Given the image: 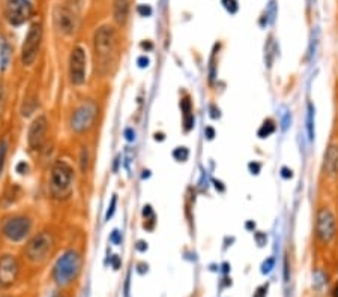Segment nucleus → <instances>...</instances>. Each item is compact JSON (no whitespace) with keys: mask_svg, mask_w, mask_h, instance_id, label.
I'll list each match as a JSON object with an SVG mask.
<instances>
[{"mask_svg":"<svg viewBox=\"0 0 338 297\" xmlns=\"http://www.w3.org/2000/svg\"><path fill=\"white\" fill-rule=\"evenodd\" d=\"M95 71L99 75H109L116 66L119 56V36L113 26H101L93 35Z\"/></svg>","mask_w":338,"mask_h":297,"instance_id":"nucleus-1","label":"nucleus"},{"mask_svg":"<svg viewBox=\"0 0 338 297\" xmlns=\"http://www.w3.org/2000/svg\"><path fill=\"white\" fill-rule=\"evenodd\" d=\"M72 167L65 161H56L51 168L50 179V192L56 200H66L72 194Z\"/></svg>","mask_w":338,"mask_h":297,"instance_id":"nucleus-2","label":"nucleus"},{"mask_svg":"<svg viewBox=\"0 0 338 297\" xmlns=\"http://www.w3.org/2000/svg\"><path fill=\"white\" fill-rule=\"evenodd\" d=\"M80 267H82L80 255L75 251H66L57 260V263L55 266V270H53L55 281L59 285H66V284L72 282L77 278V275H79Z\"/></svg>","mask_w":338,"mask_h":297,"instance_id":"nucleus-3","label":"nucleus"},{"mask_svg":"<svg viewBox=\"0 0 338 297\" xmlns=\"http://www.w3.org/2000/svg\"><path fill=\"white\" fill-rule=\"evenodd\" d=\"M98 117V107L92 101L83 102L71 117V129L74 132H87L93 128Z\"/></svg>","mask_w":338,"mask_h":297,"instance_id":"nucleus-4","label":"nucleus"},{"mask_svg":"<svg viewBox=\"0 0 338 297\" xmlns=\"http://www.w3.org/2000/svg\"><path fill=\"white\" fill-rule=\"evenodd\" d=\"M42 39V26L41 23H35L30 26L21 47V63L24 66H32L38 57V51Z\"/></svg>","mask_w":338,"mask_h":297,"instance_id":"nucleus-5","label":"nucleus"},{"mask_svg":"<svg viewBox=\"0 0 338 297\" xmlns=\"http://www.w3.org/2000/svg\"><path fill=\"white\" fill-rule=\"evenodd\" d=\"M51 248H53V237H51V234H48L47 231H42L29 240V243L26 245L24 254L29 261L41 263L48 257V254L51 252Z\"/></svg>","mask_w":338,"mask_h":297,"instance_id":"nucleus-6","label":"nucleus"},{"mask_svg":"<svg viewBox=\"0 0 338 297\" xmlns=\"http://www.w3.org/2000/svg\"><path fill=\"white\" fill-rule=\"evenodd\" d=\"M32 221L26 216H12L8 218L2 225V233L6 239L12 242H20L30 233Z\"/></svg>","mask_w":338,"mask_h":297,"instance_id":"nucleus-7","label":"nucleus"},{"mask_svg":"<svg viewBox=\"0 0 338 297\" xmlns=\"http://www.w3.org/2000/svg\"><path fill=\"white\" fill-rule=\"evenodd\" d=\"M32 5L29 0H8L5 17L12 26H20L32 17Z\"/></svg>","mask_w":338,"mask_h":297,"instance_id":"nucleus-8","label":"nucleus"},{"mask_svg":"<svg viewBox=\"0 0 338 297\" xmlns=\"http://www.w3.org/2000/svg\"><path fill=\"white\" fill-rule=\"evenodd\" d=\"M71 83L80 86L86 81V53L82 47H74L69 56Z\"/></svg>","mask_w":338,"mask_h":297,"instance_id":"nucleus-9","label":"nucleus"},{"mask_svg":"<svg viewBox=\"0 0 338 297\" xmlns=\"http://www.w3.org/2000/svg\"><path fill=\"white\" fill-rule=\"evenodd\" d=\"M337 233V221L334 213L328 209L323 207L317 212L316 218V234L323 243H329Z\"/></svg>","mask_w":338,"mask_h":297,"instance_id":"nucleus-10","label":"nucleus"},{"mask_svg":"<svg viewBox=\"0 0 338 297\" xmlns=\"http://www.w3.org/2000/svg\"><path fill=\"white\" fill-rule=\"evenodd\" d=\"M20 272L18 261L14 255L0 257V288H9L15 284Z\"/></svg>","mask_w":338,"mask_h":297,"instance_id":"nucleus-11","label":"nucleus"},{"mask_svg":"<svg viewBox=\"0 0 338 297\" xmlns=\"http://www.w3.org/2000/svg\"><path fill=\"white\" fill-rule=\"evenodd\" d=\"M47 131H48V120L45 116H38L30 128H29V134H28V141H29V146L30 149L33 150H39L45 141V135H47Z\"/></svg>","mask_w":338,"mask_h":297,"instance_id":"nucleus-12","label":"nucleus"},{"mask_svg":"<svg viewBox=\"0 0 338 297\" xmlns=\"http://www.w3.org/2000/svg\"><path fill=\"white\" fill-rule=\"evenodd\" d=\"M55 24H56L57 30L60 33L72 35L75 32V27H77L75 14L65 6H57L55 9Z\"/></svg>","mask_w":338,"mask_h":297,"instance_id":"nucleus-13","label":"nucleus"},{"mask_svg":"<svg viewBox=\"0 0 338 297\" xmlns=\"http://www.w3.org/2000/svg\"><path fill=\"white\" fill-rule=\"evenodd\" d=\"M323 168L328 176H334L338 171V146H329L325 153Z\"/></svg>","mask_w":338,"mask_h":297,"instance_id":"nucleus-14","label":"nucleus"},{"mask_svg":"<svg viewBox=\"0 0 338 297\" xmlns=\"http://www.w3.org/2000/svg\"><path fill=\"white\" fill-rule=\"evenodd\" d=\"M129 14V0H114L113 2V18L117 24L123 26Z\"/></svg>","mask_w":338,"mask_h":297,"instance_id":"nucleus-15","label":"nucleus"},{"mask_svg":"<svg viewBox=\"0 0 338 297\" xmlns=\"http://www.w3.org/2000/svg\"><path fill=\"white\" fill-rule=\"evenodd\" d=\"M180 107H182V111H184V128L185 131H191L193 126H194V116L191 113V102L190 99H184L180 102Z\"/></svg>","mask_w":338,"mask_h":297,"instance_id":"nucleus-16","label":"nucleus"},{"mask_svg":"<svg viewBox=\"0 0 338 297\" xmlns=\"http://www.w3.org/2000/svg\"><path fill=\"white\" fill-rule=\"evenodd\" d=\"M274 131H275L274 120L268 119V120H265V122H263V125H262V126H260V129H258V132H257V134H258V137H260V138H268Z\"/></svg>","mask_w":338,"mask_h":297,"instance_id":"nucleus-17","label":"nucleus"},{"mask_svg":"<svg viewBox=\"0 0 338 297\" xmlns=\"http://www.w3.org/2000/svg\"><path fill=\"white\" fill-rule=\"evenodd\" d=\"M89 164H90V155H89V149L87 147H82V153H80V168L82 173L86 174L89 170Z\"/></svg>","mask_w":338,"mask_h":297,"instance_id":"nucleus-18","label":"nucleus"},{"mask_svg":"<svg viewBox=\"0 0 338 297\" xmlns=\"http://www.w3.org/2000/svg\"><path fill=\"white\" fill-rule=\"evenodd\" d=\"M9 62V47L6 42H2L0 45V68L5 69Z\"/></svg>","mask_w":338,"mask_h":297,"instance_id":"nucleus-19","label":"nucleus"},{"mask_svg":"<svg viewBox=\"0 0 338 297\" xmlns=\"http://www.w3.org/2000/svg\"><path fill=\"white\" fill-rule=\"evenodd\" d=\"M6 153H8V144L3 140V141H0V176H2V171H3V167H5Z\"/></svg>","mask_w":338,"mask_h":297,"instance_id":"nucleus-20","label":"nucleus"},{"mask_svg":"<svg viewBox=\"0 0 338 297\" xmlns=\"http://www.w3.org/2000/svg\"><path fill=\"white\" fill-rule=\"evenodd\" d=\"M188 155H190V152H188L187 147H177V149H174V152H173V158H174L176 161H180V162L187 161Z\"/></svg>","mask_w":338,"mask_h":297,"instance_id":"nucleus-21","label":"nucleus"},{"mask_svg":"<svg viewBox=\"0 0 338 297\" xmlns=\"http://www.w3.org/2000/svg\"><path fill=\"white\" fill-rule=\"evenodd\" d=\"M223 3L225 6V9L231 14H235L238 11V2L236 0H223Z\"/></svg>","mask_w":338,"mask_h":297,"instance_id":"nucleus-22","label":"nucleus"},{"mask_svg":"<svg viewBox=\"0 0 338 297\" xmlns=\"http://www.w3.org/2000/svg\"><path fill=\"white\" fill-rule=\"evenodd\" d=\"M137 12H139L141 17H149V15L152 14V8L147 6V5H140V6L137 8Z\"/></svg>","mask_w":338,"mask_h":297,"instance_id":"nucleus-23","label":"nucleus"},{"mask_svg":"<svg viewBox=\"0 0 338 297\" xmlns=\"http://www.w3.org/2000/svg\"><path fill=\"white\" fill-rule=\"evenodd\" d=\"M123 135H125V138H126L128 141H134V140H136V132H134L133 128H126L125 132H123Z\"/></svg>","mask_w":338,"mask_h":297,"instance_id":"nucleus-24","label":"nucleus"},{"mask_svg":"<svg viewBox=\"0 0 338 297\" xmlns=\"http://www.w3.org/2000/svg\"><path fill=\"white\" fill-rule=\"evenodd\" d=\"M266 293H268V285H262L255 290L253 297H266Z\"/></svg>","mask_w":338,"mask_h":297,"instance_id":"nucleus-25","label":"nucleus"},{"mask_svg":"<svg viewBox=\"0 0 338 297\" xmlns=\"http://www.w3.org/2000/svg\"><path fill=\"white\" fill-rule=\"evenodd\" d=\"M248 168H250V171H251L253 174H258V173H260V168H262V165H260L258 162H251V164L248 165Z\"/></svg>","mask_w":338,"mask_h":297,"instance_id":"nucleus-26","label":"nucleus"},{"mask_svg":"<svg viewBox=\"0 0 338 297\" xmlns=\"http://www.w3.org/2000/svg\"><path fill=\"white\" fill-rule=\"evenodd\" d=\"M143 216H144L146 219H152V218H155L150 206H144V209H143Z\"/></svg>","mask_w":338,"mask_h":297,"instance_id":"nucleus-27","label":"nucleus"},{"mask_svg":"<svg viewBox=\"0 0 338 297\" xmlns=\"http://www.w3.org/2000/svg\"><path fill=\"white\" fill-rule=\"evenodd\" d=\"M272 266H274V260H272V258H269L268 261H265L262 272H263V273H269V272H271V269H272Z\"/></svg>","mask_w":338,"mask_h":297,"instance_id":"nucleus-28","label":"nucleus"},{"mask_svg":"<svg viewBox=\"0 0 338 297\" xmlns=\"http://www.w3.org/2000/svg\"><path fill=\"white\" fill-rule=\"evenodd\" d=\"M254 237H255V242L258 243L260 246H263V245H265V242H266V236H265V234H262V233H257Z\"/></svg>","mask_w":338,"mask_h":297,"instance_id":"nucleus-29","label":"nucleus"},{"mask_svg":"<svg viewBox=\"0 0 338 297\" xmlns=\"http://www.w3.org/2000/svg\"><path fill=\"white\" fill-rule=\"evenodd\" d=\"M137 65H139L140 68H147V66H149V59H147L146 56H141V57L137 59Z\"/></svg>","mask_w":338,"mask_h":297,"instance_id":"nucleus-30","label":"nucleus"},{"mask_svg":"<svg viewBox=\"0 0 338 297\" xmlns=\"http://www.w3.org/2000/svg\"><path fill=\"white\" fill-rule=\"evenodd\" d=\"M204 135H206V137H207V140H212L214 137H215V131H214V128H206L204 129Z\"/></svg>","mask_w":338,"mask_h":297,"instance_id":"nucleus-31","label":"nucleus"},{"mask_svg":"<svg viewBox=\"0 0 338 297\" xmlns=\"http://www.w3.org/2000/svg\"><path fill=\"white\" fill-rule=\"evenodd\" d=\"M26 171H28V164H26V162H20V164L17 165V173L24 174Z\"/></svg>","mask_w":338,"mask_h":297,"instance_id":"nucleus-32","label":"nucleus"},{"mask_svg":"<svg viewBox=\"0 0 338 297\" xmlns=\"http://www.w3.org/2000/svg\"><path fill=\"white\" fill-rule=\"evenodd\" d=\"M114 207H116V197H113V200H112V206H110V209H109V212H107V219H110L112 216H113Z\"/></svg>","mask_w":338,"mask_h":297,"instance_id":"nucleus-33","label":"nucleus"},{"mask_svg":"<svg viewBox=\"0 0 338 297\" xmlns=\"http://www.w3.org/2000/svg\"><path fill=\"white\" fill-rule=\"evenodd\" d=\"M281 171H282V174H281V176H282L284 179H292V177H293V171H292V170H289V168H282Z\"/></svg>","mask_w":338,"mask_h":297,"instance_id":"nucleus-34","label":"nucleus"},{"mask_svg":"<svg viewBox=\"0 0 338 297\" xmlns=\"http://www.w3.org/2000/svg\"><path fill=\"white\" fill-rule=\"evenodd\" d=\"M137 249H139V251H141V252H144V251L147 249V243H146V242H143V240H140V242L137 243Z\"/></svg>","mask_w":338,"mask_h":297,"instance_id":"nucleus-35","label":"nucleus"},{"mask_svg":"<svg viewBox=\"0 0 338 297\" xmlns=\"http://www.w3.org/2000/svg\"><path fill=\"white\" fill-rule=\"evenodd\" d=\"M112 242H114L116 243V245H117V243L120 242V236H119V231H113V234H112Z\"/></svg>","mask_w":338,"mask_h":297,"instance_id":"nucleus-36","label":"nucleus"},{"mask_svg":"<svg viewBox=\"0 0 338 297\" xmlns=\"http://www.w3.org/2000/svg\"><path fill=\"white\" fill-rule=\"evenodd\" d=\"M112 264H113V267H114V269H119V264H120L119 257H116V255H114V257L112 258Z\"/></svg>","mask_w":338,"mask_h":297,"instance_id":"nucleus-37","label":"nucleus"},{"mask_svg":"<svg viewBox=\"0 0 338 297\" xmlns=\"http://www.w3.org/2000/svg\"><path fill=\"white\" fill-rule=\"evenodd\" d=\"M141 48H143V50H152L153 45H152L150 42H141Z\"/></svg>","mask_w":338,"mask_h":297,"instance_id":"nucleus-38","label":"nucleus"},{"mask_svg":"<svg viewBox=\"0 0 338 297\" xmlns=\"http://www.w3.org/2000/svg\"><path fill=\"white\" fill-rule=\"evenodd\" d=\"M2 104H3V87L0 86V111H2Z\"/></svg>","mask_w":338,"mask_h":297,"instance_id":"nucleus-39","label":"nucleus"},{"mask_svg":"<svg viewBox=\"0 0 338 297\" xmlns=\"http://www.w3.org/2000/svg\"><path fill=\"white\" fill-rule=\"evenodd\" d=\"M155 140H157V141H158V140L163 141V140H164V134H161V132L158 134V132H157V134H155Z\"/></svg>","mask_w":338,"mask_h":297,"instance_id":"nucleus-40","label":"nucleus"},{"mask_svg":"<svg viewBox=\"0 0 338 297\" xmlns=\"http://www.w3.org/2000/svg\"><path fill=\"white\" fill-rule=\"evenodd\" d=\"M332 297H338V284L334 287V290H332Z\"/></svg>","mask_w":338,"mask_h":297,"instance_id":"nucleus-41","label":"nucleus"},{"mask_svg":"<svg viewBox=\"0 0 338 297\" xmlns=\"http://www.w3.org/2000/svg\"><path fill=\"white\" fill-rule=\"evenodd\" d=\"M221 185H223L221 182H215V188H217V189L220 188V191H224V188H223Z\"/></svg>","mask_w":338,"mask_h":297,"instance_id":"nucleus-42","label":"nucleus"},{"mask_svg":"<svg viewBox=\"0 0 338 297\" xmlns=\"http://www.w3.org/2000/svg\"><path fill=\"white\" fill-rule=\"evenodd\" d=\"M254 227H255V224H254V222H248V224H247V228H248V230H253Z\"/></svg>","mask_w":338,"mask_h":297,"instance_id":"nucleus-43","label":"nucleus"},{"mask_svg":"<svg viewBox=\"0 0 338 297\" xmlns=\"http://www.w3.org/2000/svg\"><path fill=\"white\" fill-rule=\"evenodd\" d=\"M143 173H144V174H143V179H146V177H149V176H150V174H149V173H150L149 170H144Z\"/></svg>","mask_w":338,"mask_h":297,"instance_id":"nucleus-44","label":"nucleus"}]
</instances>
